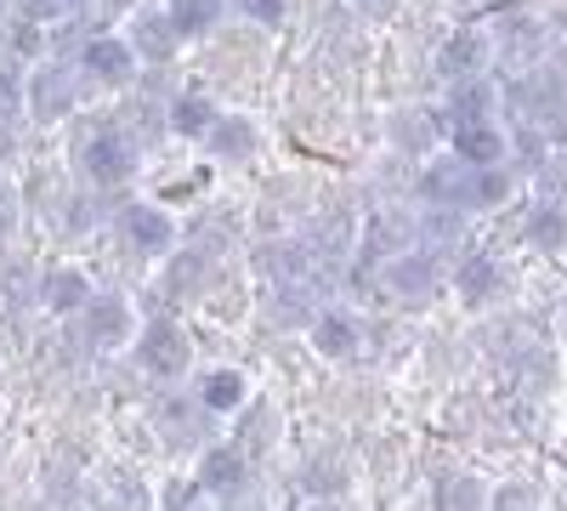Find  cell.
<instances>
[{
    "label": "cell",
    "mask_w": 567,
    "mask_h": 511,
    "mask_svg": "<svg viewBox=\"0 0 567 511\" xmlns=\"http://www.w3.org/2000/svg\"><path fill=\"white\" fill-rule=\"evenodd\" d=\"M539 171V200H556V205H567V149H545V160L534 165Z\"/></svg>",
    "instance_id": "obj_25"
},
{
    "label": "cell",
    "mask_w": 567,
    "mask_h": 511,
    "mask_svg": "<svg viewBox=\"0 0 567 511\" xmlns=\"http://www.w3.org/2000/svg\"><path fill=\"white\" fill-rule=\"evenodd\" d=\"M199 500H210V494L199 489V478H187V483H171V489H165V505H199Z\"/></svg>",
    "instance_id": "obj_31"
},
{
    "label": "cell",
    "mask_w": 567,
    "mask_h": 511,
    "mask_svg": "<svg viewBox=\"0 0 567 511\" xmlns=\"http://www.w3.org/2000/svg\"><path fill=\"white\" fill-rule=\"evenodd\" d=\"M74 318H80V330H85L91 347H125L136 336V318H131V302L125 296H97V290H91Z\"/></svg>",
    "instance_id": "obj_5"
},
{
    "label": "cell",
    "mask_w": 567,
    "mask_h": 511,
    "mask_svg": "<svg viewBox=\"0 0 567 511\" xmlns=\"http://www.w3.org/2000/svg\"><path fill=\"white\" fill-rule=\"evenodd\" d=\"M454 296H460L465 307H488L494 296H505V267H499L494 256H483V251L460 256V267H454Z\"/></svg>",
    "instance_id": "obj_13"
},
{
    "label": "cell",
    "mask_w": 567,
    "mask_h": 511,
    "mask_svg": "<svg viewBox=\"0 0 567 511\" xmlns=\"http://www.w3.org/2000/svg\"><path fill=\"white\" fill-rule=\"evenodd\" d=\"M165 18H171L176 40H199V34H210L221 23V0H171Z\"/></svg>",
    "instance_id": "obj_21"
},
{
    "label": "cell",
    "mask_w": 567,
    "mask_h": 511,
    "mask_svg": "<svg viewBox=\"0 0 567 511\" xmlns=\"http://www.w3.org/2000/svg\"><path fill=\"white\" fill-rule=\"evenodd\" d=\"M80 165H85V176L97 182V188H125V182L136 176V143L125 131H97L80 149Z\"/></svg>",
    "instance_id": "obj_3"
},
{
    "label": "cell",
    "mask_w": 567,
    "mask_h": 511,
    "mask_svg": "<svg viewBox=\"0 0 567 511\" xmlns=\"http://www.w3.org/2000/svg\"><path fill=\"white\" fill-rule=\"evenodd\" d=\"M499 114V85L488 74H465V80H449V103L437 109V125H471V120H494Z\"/></svg>",
    "instance_id": "obj_7"
},
{
    "label": "cell",
    "mask_w": 567,
    "mask_h": 511,
    "mask_svg": "<svg viewBox=\"0 0 567 511\" xmlns=\"http://www.w3.org/2000/svg\"><path fill=\"white\" fill-rule=\"evenodd\" d=\"M18 12L34 18V23H58V18L80 12V0H18Z\"/></svg>",
    "instance_id": "obj_26"
},
{
    "label": "cell",
    "mask_w": 567,
    "mask_h": 511,
    "mask_svg": "<svg viewBox=\"0 0 567 511\" xmlns=\"http://www.w3.org/2000/svg\"><path fill=\"white\" fill-rule=\"evenodd\" d=\"M199 273H205V262H199L194 251L176 256V262H171V290H194V285H199Z\"/></svg>",
    "instance_id": "obj_29"
},
{
    "label": "cell",
    "mask_w": 567,
    "mask_h": 511,
    "mask_svg": "<svg viewBox=\"0 0 567 511\" xmlns=\"http://www.w3.org/2000/svg\"><path fill=\"white\" fill-rule=\"evenodd\" d=\"M245 403H250V381L239 369H210L199 381V409H210V415H239Z\"/></svg>",
    "instance_id": "obj_19"
},
{
    "label": "cell",
    "mask_w": 567,
    "mask_h": 511,
    "mask_svg": "<svg viewBox=\"0 0 567 511\" xmlns=\"http://www.w3.org/2000/svg\"><path fill=\"white\" fill-rule=\"evenodd\" d=\"M523 239H528V251H539V256H561V251H567V205H556V200L528 205Z\"/></svg>",
    "instance_id": "obj_15"
},
{
    "label": "cell",
    "mask_w": 567,
    "mask_h": 511,
    "mask_svg": "<svg viewBox=\"0 0 567 511\" xmlns=\"http://www.w3.org/2000/svg\"><path fill=\"white\" fill-rule=\"evenodd\" d=\"M85 296H91V278L80 267H45V278H40V307L45 313L74 318L85 307Z\"/></svg>",
    "instance_id": "obj_16"
},
{
    "label": "cell",
    "mask_w": 567,
    "mask_h": 511,
    "mask_svg": "<svg viewBox=\"0 0 567 511\" xmlns=\"http://www.w3.org/2000/svg\"><path fill=\"white\" fill-rule=\"evenodd\" d=\"M7 52H12V58H45V23L12 12V23H7Z\"/></svg>",
    "instance_id": "obj_24"
},
{
    "label": "cell",
    "mask_w": 567,
    "mask_h": 511,
    "mask_svg": "<svg viewBox=\"0 0 567 511\" xmlns=\"http://www.w3.org/2000/svg\"><path fill=\"white\" fill-rule=\"evenodd\" d=\"M23 120V58H0V125Z\"/></svg>",
    "instance_id": "obj_23"
},
{
    "label": "cell",
    "mask_w": 567,
    "mask_h": 511,
    "mask_svg": "<svg viewBox=\"0 0 567 511\" xmlns=\"http://www.w3.org/2000/svg\"><path fill=\"white\" fill-rule=\"evenodd\" d=\"M120 234H125V245L142 251V256H171L176 222H171L159 205H125V211H120Z\"/></svg>",
    "instance_id": "obj_10"
},
{
    "label": "cell",
    "mask_w": 567,
    "mask_h": 511,
    "mask_svg": "<svg viewBox=\"0 0 567 511\" xmlns=\"http://www.w3.org/2000/svg\"><path fill=\"white\" fill-rule=\"evenodd\" d=\"M528 500H534L528 489H499V494H494V505H528Z\"/></svg>",
    "instance_id": "obj_32"
},
{
    "label": "cell",
    "mask_w": 567,
    "mask_h": 511,
    "mask_svg": "<svg viewBox=\"0 0 567 511\" xmlns=\"http://www.w3.org/2000/svg\"><path fill=\"white\" fill-rule=\"evenodd\" d=\"M74 63H80V74H91V85H131L136 80V52L125 45V34H85Z\"/></svg>",
    "instance_id": "obj_4"
},
{
    "label": "cell",
    "mask_w": 567,
    "mask_h": 511,
    "mask_svg": "<svg viewBox=\"0 0 567 511\" xmlns=\"http://www.w3.org/2000/svg\"><path fill=\"white\" fill-rule=\"evenodd\" d=\"M199 489L205 494H216V500H227V494H239L245 489V478H250V454H245V443H210L205 454H199Z\"/></svg>",
    "instance_id": "obj_9"
},
{
    "label": "cell",
    "mask_w": 567,
    "mask_h": 511,
    "mask_svg": "<svg viewBox=\"0 0 567 511\" xmlns=\"http://www.w3.org/2000/svg\"><path fill=\"white\" fill-rule=\"evenodd\" d=\"M74 103H80V63H63V58L45 63L40 58V69L23 74V114L29 120L52 125V120L74 114Z\"/></svg>",
    "instance_id": "obj_1"
},
{
    "label": "cell",
    "mask_w": 567,
    "mask_h": 511,
    "mask_svg": "<svg viewBox=\"0 0 567 511\" xmlns=\"http://www.w3.org/2000/svg\"><path fill=\"white\" fill-rule=\"evenodd\" d=\"M505 200H511V171H505V160L471 165V211H494V205H505Z\"/></svg>",
    "instance_id": "obj_22"
},
{
    "label": "cell",
    "mask_w": 567,
    "mask_h": 511,
    "mask_svg": "<svg viewBox=\"0 0 567 511\" xmlns=\"http://www.w3.org/2000/svg\"><path fill=\"white\" fill-rule=\"evenodd\" d=\"M449 149L465 160V165H494V160H511V136L499 131V120H471V125H449Z\"/></svg>",
    "instance_id": "obj_12"
},
{
    "label": "cell",
    "mask_w": 567,
    "mask_h": 511,
    "mask_svg": "<svg viewBox=\"0 0 567 511\" xmlns=\"http://www.w3.org/2000/svg\"><path fill=\"white\" fill-rule=\"evenodd\" d=\"M12 227H18V194H12V182L0 176V239H7Z\"/></svg>",
    "instance_id": "obj_30"
},
{
    "label": "cell",
    "mask_w": 567,
    "mask_h": 511,
    "mask_svg": "<svg viewBox=\"0 0 567 511\" xmlns=\"http://www.w3.org/2000/svg\"><path fill=\"white\" fill-rule=\"evenodd\" d=\"M136 364L148 369L154 381H182L187 376V364H194V347H187V336H182V324L176 318H148L136 330Z\"/></svg>",
    "instance_id": "obj_2"
},
{
    "label": "cell",
    "mask_w": 567,
    "mask_h": 511,
    "mask_svg": "<svg viewBox=\"0 0 567 511\" xmlns=\"http://www.w3.org/2000/svg\"><path fill=\"white\" fill-rule=\"evenodd\" d=\"M312 347L323 352V358H352L358 352V324L347 318V313H318L312 318Z\"/></svg>",
    "instance_id": "obj_20"
},
{
    "label": "cell",
    "mask_w": 567,
    "mask_h": 511,
    "mask_svg": "<svg viewBox=\"0 0 567 511\" xmlns=\"http://www.w3.org/2000/svg\"><path fill=\"white\" fill-rule=\"evenodd\" d=\"M233 7H239L250 23H284V12H290V0H233Z\"/></svg>",
    "instance_id": "obj_28"
},
{
    "label": "cell",
    "mask_w": 567,
    "mask_h": 511,
    "mask_svg": "<svg viewBox=\"0 0 567 511\" xmlns=\"http://www.w3.org/2000/svg\"><path fill=\"white\" fill-rule=\"evenodd\" d=\"M216 114H221V109L205 98V91H182V98H171V109H165V131L187 136V143H199Z\"/></svg>",
    "instance_id": "obj_18"
},
{
    "label": "cell",
    "mask_w": 567,
    "mask_h": 511,
    "mask_svg": "<svg viewBox=\"0 0 567 511\" xmlns=\"http://www.w3.org/2000/svg\"><path fill=\"white\" fill-rule=\"evenodd\" d=\"M420 200L425 205H449V211H471V165L449 149L443 160H425L420 171Z\"/></svg>",
    "instance_id": "obj_8"
},
{
    "label": "cell",
    "mask_w": 567,
    "mask_h": 511,
    "mask_svg": "<svg viewBox=\"0 0 567 511\" xmlns=\"http://www.w3.org/2000/svg\"><path fill=\"white\" fill-rule=\"evenodd\" d=\"M199 143H205L216 160H250V154H256V143H261V131H256L245 114H216V120H210V131L199 136Z\"/></svg>",
    "instance_id": "obj_17"
},
{
    "label": "cell",
    "mask_w": 567,
    "mask_h": 511,
    "mask_svg": "<svg viewBox=\"0 0 567 511\" xmlns=\"http://www.w3.org/2000/svg\"><path fill=\"white\" fill-rule=\"evenodd\" d=\"M363 12H392V0H363Z\"/></svg>",
    "instance_id": "obj_33"
},
{
    "label": "cell",
    "mask_w": 567,
    "mask_h": 511,
    "mask_svg": "<svg viewBox=\"0 0 567 511\" xmlns=\"http://www.w3.org/2000/svg\"><path fill=\"white\" fill-rule=\"evenodd\" d=\"M125 45L136 52V63H171V52H176L182 40H176V29H171L165 12H131Z\"/></svg>",
    "instance_id": "obj_14"
},
{
    "label": "cell",
    "mask_w": 567,
    "mask_h": 511,
    "mask_svg": "<svg viewBox=\"0 0 567 511\" xmlns=\"http://www.w3.org/2000/svg\"><path fill=\"white\" fill-rule=\"evenodd\" d=\"M386 290H392L398 302L425 307V302L443 290V267H437V256H432V251H398L392 267H386Z\"/></svg>",
    "instance_id": "obj_6"
},
{
    "label": "cell",
    "mask_w": 567,
    "mask_h": 511,
    "mask_svg": "<svg viewBox=\"0 0 567 511\" xmlns=\"http://www.w3.org/2000/svg\"><path fill=\"white\" fill-rule=\"evenodd\" d=\"M561 256H567V251H561Z\"/></svg>",
    "instance_id": "obj_34"
},
{
    "label": "cell",
    "mask_w": 567,
    "mask_h": 511,
    "mask_svg": "<svg viewBox=\"0 0 567 511\" xmlns=\"http://www.w3.org/2000/svg\"><path fill=\"white\" fill-rule=\"evenodd\" d=\"M494 69V45L483 29H454L437 45V74L443 80H465V74H488Z\"/></svg>",
    "instance_id": "obj_11"
},
{
    "label": "cell",
    "mask_w": 567,
    "mask_h": 511,
    "mask_svg": "<svg viewBox=\"0 0 567 511\" xmlns=\"http://www.w3.org/2000/svg\"><path fill=\"white\" fill-rule=\"evenodd\" d=\"M256 267L272 273V278H296V273H301V262L290 256V245H267V251L256 256Z\"/></svg>",
    "instance_id": "obj_27"
}]
</instances>
